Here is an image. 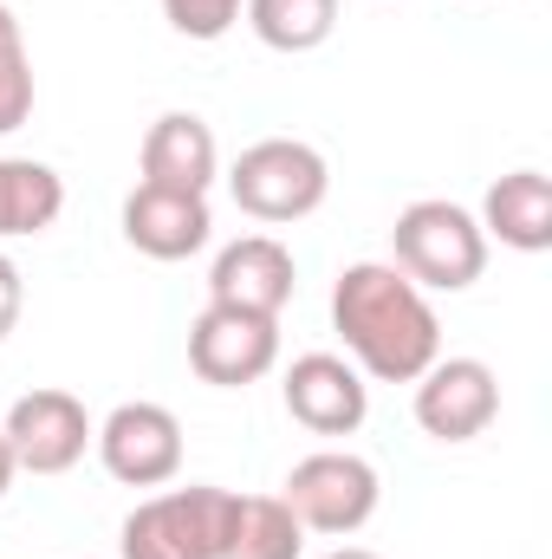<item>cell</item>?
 Here are the masks:
<instances>
[{
  "label": "cell",
  "mask_w": 552,
  "mask_h": 559,
  "mask_svg": "<svg viewBox=\"0 0 552 559\" xmlns=\"http://www.w3.org/2000/svg\"><path fill=\"white\" fill-rule=\"evenodd\" d=\"M13 475H20V462H13V449H7V429H0V495L13 488Z\"/></svg>",
  "instance_id": "cell-21"
},
{
  "label": "cell",
  "mask_w": 552,
  "mask_h": 559,
  "mask_svg": "<svg viewBox=\"0 0 552 559\" xmlns=\"http://www.w3.org/2000/svg\"><path fill=\"white\" fill-rule=\"evenodd\" d=\"M332 325L351 365L377 384H416L442 358V319L429 293L391 261H351L332 286Z\"/></svg>",
  "instance_id": "cell-1"
},
{
  "label": "cell",
  "mask_w": 552,
  "mask_h": 559,
  "mask_svg": "<svg viewBox=\"0 0 552 559\" xmlns=\"http://www.w3.org/2000/svg\"><path fill=\"white\" fill-rule=\"evenodd\" d=\"M501 417V378L481 358H435L416 378V423L435 442H475Z\"/></svg>",
  "instance_id": "cell-9"
},
{
  "label": "cell",
  "mask_w": 552,
  "mask_h": 559,
  "mask_svg": "<svg viewBox=\"0 0 552 559\" xmlns=\"http://www.w3.org/2000/svg\"><path fill=\"white\" fill-rule=\"evenodd\" d=\"M26 118H33V59L13 7L0 0V138H13Z\"/></svg>",
  "instance_id": "cell-18"
},
{
  "label": "cell",
  "mask_w": 552,
  "mask_h": 559,
  "mask_svg": "<svg viewBox=\"0 0 552 559\" xmlns=\"http://www.w3.org/2000/svg\"><path fill=\"white\" fill-rule=\"evenodd\" d=\"M292 423H305L312 436H351L358 423L371 417V384L351 358L338 352H305L286 365V384H279Z\"/></svg>",
  "instance_id": "cell-10"
},
{
  "label": "cell",
  "mask_w": 552,
  "mask_h": 559,
  "mask_svg": "<svg viewBox=\"0 0 552 559\" xmlns=\"http://www.w3.org/2000/svg\"><path fill=\"white\" fill-rule=\"evenodd\" d=\"M228 195H235V209L254 215V222H274V228L279 222H305V215L332 195V169H325V156H319L312 143L261 138L235 156Z\"/></svg>",
  "instance_id": "cell-3"
},
{
  "label": "cell",
  "mask_w": 552,
  "mask_h": 559,
  "mask_svg": "<svg viewBox=\"0 0 552 559\" xmlns=\"http://www.w3.org/2000/svg\"><path fill=\"white\" fill-rule=\"evenodd\" d=\"M143 182L149 189H176V195H208V182L221 176V143L195 111H163L143 131Z\"/></svg>",
  "instance_id": "cell-13"
},
{
  "label": "cell",
  "mask_w": 552,
  "mask_h": 559,
  "mask_svg": "<svg viewBox=\"0 0 552 559\" xmlns=\"http://www.w3.org/2000/svg\"><path fill=\"white\" fill-rule=\"evenodd\" d=\"M241 7L248 0H163V20L182 33V39H221V33H235V20H241Z\"/></svg>",
  "instance_id": "cell-19"
},
{
  "label": "cell",
  "mask_w": 552,
  "mask_h": 559,
  "mask_svg": "<svg viewBox=\"0 0 552 559\" xmlns=\"http://www.w3.org/2000/svg\"><path fill=\"white\" fill-rule=\"evenodd\" d=\"M20 306H26V280H20V267L0 254V338L20 325Z\"/></svg>",
  "instance_id": "cell-20"
},
{
  "label": "cell",
  "mask_w": 552,
  "mask_h": 559,
  "mask_svg": "<svg viewBox=\"0 0 552 559\" xmlns=\"http://www.w3.org/2000/svg\"><path fill=\"white\" fill-rule=\"evenodd\" d=\"M292 286H299V267H292L286 241H274V235H241L208 267V299L215 306H241V312H267V319L286 312Z\"/></svg>",
  "instance_id": "cell-11"
},
{
  "label": "cell",
  "mask_w": 552,
  "mask_h": 559,
  "mask_svg": "<svg viewBox=\"0 0 552 559\" xmlns=\"http://www.w3.org/2000/svg\"><path fill=\"white\" fill-rule=\"evenodd\" d=\"M325 559H377L371 547H338V554H325Z\"/></svg>",
  "instance_id": "cell-22"
},
{
  "label": "cell",
  "mask_w": 552,
  "mask_h": 559,
  "mask_svg": "<svg viewBox=\"0 0 552 559\" xmlns=\"http://www.w3.org/2000/svg\"><path fill=\"white\" fill-rule=\"evenodd\" d=\"M481 235H494L501 248H514V254H547L552 248V182L540 169H514V176H501L494 189H488V202H481Z\"/></svg>",
  "instance_id": "cell-14"
},
{
  "label": "cell",
  "mask_w": 552,
  "mask_h": 559,
  "mask_svg": "<svg viewBox=\"0 0 552 559\" xmlns=\"http://www.w3.org/2000/svg\"><path fill=\"white\" fill-rule=\"evenodd\" d=\"M241 13H248L254 39L274 52H312L338 26V0H248Z\"/></svg>",
  "instance_id": "cell-17"
},
{
  "label": "cell",
  "mask_w": 552,
  "mask_h": 559,
  "mask_svg": "<svg viewBox=\"0 0 552 559\" xmlns=\"http://www.w3.org/2000/svg\"><path fill=\"white\" fill-rule=\"evenodd\" d=\"M391 254H397L391 267H404L422 293H461V286H475L481 267H488V235H481V222L461 202L422 195V202H410L397 215Z\"/></svg>",
  "instance_id": "cell-2"
},
{
  "label": "cell",
  "mask_w": 552,
  "mask_h": 559,
  "mask_svg": "<svg viewBox=\"0 0 552 559\" xmlns=\"http://www.w3.org/2000/svg\"><path fill=\"white\" fill-rule=\"evenodd\" d=\"M228 488H163L124 514L118 559H221Z\"/></svg>",
  "instance_id": "cell-4"
},
{
  "label": "cell",
  "mask_w": 552,
  "mask_h": 559,
  "mask_svg": "<svg viewBox=\"0 0 552 559\" xmlns=\"http://www.w3.org/2000/svg\"><path fill=\"white\" fill-rule=\"evenodd\" d=\"M92 442H98V462L111 468V481H124V488H163L182 468V423H176V411H163L149 397L118 404L98 423Z\"/></svg>",
  "instance_id": "cell-7"
},
{
  "label": "cell",
  "mask_w": 552,
  "mask_h": 559,
  "mask_svg": "<svg viewBox=\"0 0 552 559\" xmlns=\"http://www.w3.org/2000/svg\"><path fill=\"white\" fill-rule=\"evenodd\" d=\"M279 365V319L241 312V306H202L189 325V371L215 391H248Z\"/></svg>",
  "instance_id": "cell-6"
},
{
  "label": "cell",
  "mask_w": 552,
  "mask_h": 559,
  "mask_svg": "<svg viewBox=\"0 0 552 559\" xmlns=\"http://www.w3.org/2000/svg\"><path fill=\"white\" fill-rule=\"evenodd\" d=\"M279 501L292 508V521H299L305 534H338V540H345V534H358V527L377 514L384 481H377V468H371L364 455H351V449H319V455L292 462Z\"/></svg>",
  "instance_id": "cell-5"
},
{
  "label": "cell",
  "mask_w": 552,
  "mask_h": 559,
  "mask_svg": "<svg viewBox=\"0 0 552 559\" xmlns=\"http://www.w3.org/2000/svg\"><path fill=\"white\" fill-rule=\"evenodd\" d=\"M0 429H7V449H13V462L26 475H65V468H79L85 449H92V436H98L72 391H26V397H13V411H7Z\"/></svg>",
  "instance_id": "cell-8"
},
{
  "label": "cell",
  "mask_w": 552,
  "mask_h": 559,
  "mask_svg": "<svg viewBox=\"0 0 552 559\" xmlns=\"http://www.w3.org/2000/svg\"><path fill=\"white\" fill-rule=\"evenodd\" d=\"M208 235H215L208 195H176V189H149V182L124 195V241L149 261H189L208 248Z\"/></svg>",
  "instance_id": "cell-12"
},
{
  "label": "cell",
  "mask_w": 552,
  "mask_h": 559,
  "mask_svg": "<svg viewBox=\"0 0 552 559\" xmlns=\"http://www.w3.org/2000/svg\"><path fill=\"white\" fill-rule=\"evenodd\" d=\"M305 527L292 521V508L279 495H235L228 501V540L221 559H299Z\"/></svg>",
  "instance_id": "cell-16"
},
{
  "label": "cell",
  "mask_w": 552,
  "mask_h": 559,
  "mask_svg": "<svg viewBox=\"0 0 552 559\" xmlns=\"http://www.w3.org/2000/svg\"><path fill=\"white\" fill-rule=\"evenodd\" d=\"M65 209V176L33 156H0V241L46 235Z\"/></svg>",
  "instance_id": "cell-15"
}]
</instances>
